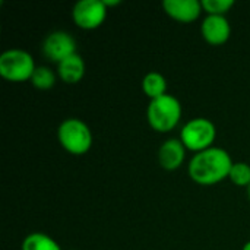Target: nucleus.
Returning a JSON list of instances; mask_svg holds the SVG:
<instances>
[{
    "mask_svg": "<svg viewBox=\"0 0 250 250\" xmlns=\"http://www.w3.org/2000/svg\"><path fill=\"white\" fill-rule=\"evenodd\" d=\"M242 250H250V242H248V243L242 248Z\"/></svg>",
    "mask_w": 250,
    "mask_h": 250,
    "instance_id": "nucleus-18",
    "label": "nucleus"
},
{
    "mask_svg": "<svg viewBox=\"0 0 250 250\" xmlns=\"http://www.w3.org/2000/svg\"><path fill=\"white\" fill-rule=\"evenodd\" d=\"M57 75L67 85H73V83L81 82L82 78L85 76L83 59L78 53L69 56L67 59H64L63 62H60L57 64Z\"/></svg>",
    "mask_w": 250,
    "mask_h": 250,
    "instance_id": "nucleus-11",
    "label": "nucleus"
},
{
    "mask_svg": "<svg viewBox=\"0 0 250 250\" xmlns=\"http://www.w3.org/2000/svg\"><path fill=\"white\" fill-rule=\"evenodd\" d=\"M248 195H249V199H250V186L248 188Z\"/></svg>",
    "mask_w": 250,
    "mask_h": 250,
    "instance_id": "nucleus-19",
    "label": "nucleus"
},
{
    "mask_svg": "<svg viewBox=\"0 0 250 250\" xmlns=\"http://www.w3.org/2000/svg\"><path fill=\"white\" fill-rule=\"evenodd\" d=\"M217 138L215 125L205 117H195L189 120L180 130V141L188 151L195 154L214 146Z\"/></svg>",
    "mask_w": 250,
    "mask_h": 250,
    "instance_id": "nucleus-4",
    "label": "nucleus"
},
{
    "mask_svg": "<svg viewBox=\"0 0 250 250\" xmlns=\"http://www.w3.org/2000/svg\"><path fill=\"white\" fill-rule=\"evenodd\" d=\"M163 9L171 19L182 23L195 22L204 10L198 0H164Z\"/></svg>",
    "mask_w": 250,
    "mask_h": 250,
    "instance_id": "nucleus-9",
    "label": "nucleus"
},
{
    "mask_svg": "<svg viewBox=\"0 0 250 250\" xmlns=\"http://www.w3.org/2000/svg\"><path fill=\"white\" fill-rule=\"evenodd\" d=\"M57 139L62 148L72 155L86 154L94 142L89 126L76 117L66 119L60 123L57 129Z\"/></svg>",
    "mask_w": 250,
    "mask_h": 250,
    "instance_id": "nucleus-3",
    "label": "nucleus"
},
{
    "mask_svg": "<svg viewBox=\"0 0 250 250\" xmlns=\"http://www.w3.org/2000/svg\"><path fill=\"white\" fill-rule=\"evenodd\" d=\"M37 66L32 56L21 48H10L0 56V75L9 82L31 81Z\"/></svg>",
    "mask_w": 250,
    "mask_h": 250,
    "instance_id": "nucleus-5",
    "label": "nucleus"
},
{
    "mask_svg": "<svg viewBox=\"0 0 250 250\" xmlns=\"http://www.w3.org/2000/svg\"><path fill=\"white\" fill-rule=\"evenodd\" d=\"M21 250H62V248L45 233H31L23 239Z\"/></svg>",
    "mask_w": 250,
    "mask_h": 250,
    "instance_id": "nucleus-13",
    "label": "nucleus"
},
{
    "mask_svg": "<svg viewBox=\"0 0 250 250\" xmlns=\"http://www.w3.org/2000/svg\"><path fill=\"white\" fill-rule=\"evenodd\" d=\"M107 18V7L103 0H81L72 9V19L76 26L91 31L100 28Z\"/></svg>",
    "mask_w": 250,
    "mask_h": 250,
    "instance_id": "nucleus-6",
    "label": "nucleus"
},
{
    "mask_svg": "<svg viewBox=\"0 0 250 250\" xmlns=\"http://www.w3.org/2000/svg\"><path fill=\"white\" fill-rule=\"evenodd\" d=\"M233 164L234 163L226 149L212 146L195 154L189 161L188 171L195 183L212 186L229 179Z\"/></svg>",
    "mask_w": 250,
    "mask_h": 250,
    "instance_id": "nucleus-1",
    "label": "nucleus"
},
{
    "mask_svg": "<svg viewBox=\"0 0 250 250\" xmlns=\"http://www.w3.org/2000/svg\"><path fill=\"white\" fill-rule=\"evenodd\" d=\"M204 40L211 45H223L231 35V26L226 16L207 15L201 25Z\"/></svg>",
    "mask_w": 250,
    "mask_h": 250,
    "instance_id": "nucleus-8",
    "label": "nucleus"
},
{
    "mask_svg": "<svg viewBox=\"0 0 250 250\" xmlns=\"http://www.w3.org/2000/svg\"><path fill=\"white\" fill-rule=\"evenodd\" d=\"M75 53L76 41L66 31H53L42 41V54L57 64Z\"/></svg>",
    "mask_w": 250,
    "mask_h": 250,
    "instance_id": "nucleus-7",
    "label": "nucleus"
},
{
    "mask_svg": "<svg viewBox=\"0 0 250 250\" xmlns=\"http://www.w3.org/2000/svg\"><path fill=\"white\" fill-rule=\"evenodd\" d=\"M182 114L183 110L180 101L170 94L151 100L146 107L148 125L158 133H168L174 130L182 120Z\"/></svg>",
    "mask_w": 250,
    "mask_h": 250,
    "instance_id": "nucleus-2",
    "label": "nucleus"
},
{
    "mask_svg": "<svg viewBox=\"0 0 250 250\" xmlns=\"http://www.w3.org/2000/svg\"><path fill=\"white\" fill-rule=\"evenodd\" d=\"M56 73L47 66H38L31 78V83L38 89H51L56 85Z\"/></svg>",
    "mask_w": 250,
    "mask_h": 250,
    "instance_id": "nucleus-14",
    "label": "nucleus"
},
{
    "mask_svg": "<svg viewBox=\"0 0 250 250\" xmlns=\"http://www.w3.org/2000/svg\"><path fill=\"white\" fill-rule=\"evenodd\" d=\"M202 9L208 15L226 16V13L234 6L233 0H202Z\"/></svg>",
    "mask_w": 250,
    "mask_h": 250,
    "instance_id": "nucleus-16",
    "label": "nucleus"
},
{
    "mask_svg": "<svg viewBox=\"0 0 250 250\" xmlns=\"http://www.w3.org/2000/svg\"><path fill=\"white\" fill-rule=\"evenodd\" d=\"M186 158V148L180 139L171 138L161 144L158 149V161L160 166L167 171H174L180 168Z\"/></svg>",
    "mask_w": 250,
    "mask_h": 250,
    "instance_id": "nucleus-10",
    "label": "nucleus"
},
{
    "mask_svg": "<svg viewBox=\"0 0 250 250\" xmlns=\"http://www.w3.org/2000/svg\"><path fill=\"white\" fill-rule=\"evenodd\" d=\"M229 179L231 180V183H234L236 186L240 188H249L250 186V166L248 163H234L231 170H230V176Z\"/></svg>",
    "mask_w": 250,
    "mask_h": 250,
    "instance_id": "nucleus-15",
    "label": "nucleus"
},
{
    "mask_svg": "<svg viewBox=\"0 0 250 250\" xmlns=\"http://www.w3.org/2000/svg\"><path fill=\"white\" fill-rule=\"evenodd\" d=\"M142 89L149 101L160 98L167 94V79L160 72H149L142 81Z\"/></svg>",
    "mask_w": 250,
    "mask_h": 250,
    "instance_id": "nucleus-12",
    "label": "nucleus"
},
{
    "mask_svg": "<svg viewBox=\"0 0 250 250\" xmlns=\"http://www.w3.org/2000/svg\"><path fill=\"white\" fill-rule=\"evenodd\" d=\"M103 1H104L105 7H108V6H117V4L122 3L120 0H103Z\"/></svg>",
    "mask_w": 250,
    "mask_h": 250,
    "instance_id": "nucleus-17",
    "label": "nucleus"
}]
</instances>
